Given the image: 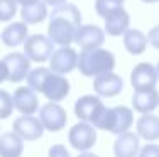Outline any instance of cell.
<instances>
[{
  "label": "cell",
  "instance_id": "36",
  "mask_svg": "<svg viewBox=\"0 0 159 157\" xmlns=\"http://www.w3.org/2000/svg\"><path fill=\"white\" fill-rule=\"evenodd\" d=\"M156 2H159V0H156Z\"/></svg>",
  "mask_w": 159,
  "mask_h": 157
},
{
  "label": "cell",
  "instance_id": "4",
  "mask_svg": "<svg viewBox=\"0 0 159 157\" xmlns=\"http://www.w3.org/2000/svg\"><path fill=\"white\" fill-rule=\"evenodd\" d=\"M134 123V111L129 107H113V108H107L100 111V115L93 120L92 125L97 130H107L110 133L120 135L124 132H129V129Z\"/></svg>",
  "mask_w": 159,
  "mask_h": 157
},
{
  "label": "cell",
  "instance_id": "12",
  "mask_svg": "<svg viewBox=\"0 0 159 157\" xmlns=\"http://www.w3.org/2000/svg\"><path fill=\"white\" fill-rule=\"evenodd\" d=\"M93 89L98 96H103V98H113V96L120 95L124 89V80L112 73H105V74H100L93 80Z\"/></svg>",
  "mask_w": 159,
  "mask_h": 157
},
{
  "label": "cell",
  "instance_id": "19",
  "mask_svg": "<svg viewBox=\"0 0 159 157\" xmlns=\"http://www.w3.org/2000/svg\"><path fill=\"white\" fill-rule=\"evenodd\" d=\"M29 37V27L24 22H12L9 24L3 32L0 34V41L5 44L7 47H17L24 44Z\"/></svg>",
  "mask_w": 159,
  "mask_h": 157
},
{
  "label": "cell",
  "instance_id": "18",
  "mask_svg": "<svg viewBox=\"0 0 159 157\" xmlns=\"http://www.w3.org/2000/svg\"><path fill=\"white\" fill-rule=\"evenodd\" d=\"M141 150L139 135L134 132H124L117 135V140L113 142V154L115 157H137Z\"/></svg>",
  "mask_w": 159,
  "mask_h": 157
},
{
  "label": "cell",
  "instance_id": "17",
  "mask_svg": "<svg viewBox=\"0 0 159 157\" xmlns=\"http://www.w3.org/2000/svg\"><path fill=\"white\" fill-rule=\"evenodd\" d=\"M130 29V15L124 7L117 9L115 12H112L110 15L105 19V34L117 37V36H124L125 32Z\"/></svg>",
  "mask_w": 159,
  "mask_h": 157
},
{
  "label": "cell",
  "instance_id": "10",
  "mask_svg": "<svg viewBox=\"0 0 159 157\" xmlns=\"http://www.w3.org/2000/svg\"><path fill=\"white\" fill-rule=\"evenodd\" d=\"M12 129H14V132L25 142L37 140V139H41L43 133H44L43 123H41V120L37 117H34V115H20L19 118L14 120Z\"/></svg>",
  "mask_w": 159,
  "mask_h": 157
},
{
  "label": "cell",
  "instance_id": "6",
  "mask_svg": "<svg viewBox=\"0 0 159 157\" xmlns=\"http://www.w3.org/2000/svg\"><path fill=\"white\" fill-rule=\"evenodd\" d=\"M71 147L80 152H88L97 144V129L88 122H78L68 132Z\"/></svg>",
  "mask_w": 159,
  "mask_h": 157
},
{
  "label": "cell",
  "instance_id": "31",
  "mask_svg": "<svg viewBox=\"0 0 159 157\" xmlns=\"http://www.w3.org/2000/svg\"><path fill=\"white\" fill-rule=\"evenodd\" d=\"M43 2L54 9V7H59V5H63V3H68V0H43Z\"/></svg>",
  "mask_w": 159,
  "mask_h": 157
},
{
  "label": "cell",
  "instance_id": "34",
  "mask_svg": "<svg viewBox=\"0 0 159 157\" xmlns=\"http://www.w3.org/2000/svg\"><path fill=\"white\" fill-rule=\"evenodd\" d=\"M142 2H144V3H154L156 0H142Z\"/></svg>",
  "mask_w": 159,
  "mask_h": 157
},
{
  "label": "cell",
  "instance_id": "27",
  "mask_svg": "<svg viewBox=\"0 0 159 157\" xmlns=\"http://www.w3.org/2000/svg\"><path fill=\"white\" fill-rule=\"evenodd\" d=\"M48 157H71V154L68 152V149L61 144H54L49 147Z\"/></svg>",
  "mask_w": 159,
  "mask_h": 157
},
{
  "label": "cell",
  "instance_id": "20",
  "mask_svg": "<svg viewBox=\"0 0 159 157\" xmlns=\"http://www.w3.org/2000/svg\"><path fill=\"white\" fill-rule=\"evenodd\" d=\"M22 152H24V140L14 130L0 135V157H20Z\"/></svg>",
  "mask_w": 159,
  "mask_h": 157
},
{
  "label": "cell",
  "instance_id": "25",
  "mask_svg": "<svg viewBox=\"0 0 159 157\" xmlns=\"http://www.w3.org/2000/svg\"><path fill=\"white\" fill-rule=\"evenodd\" d=\"M14 98L9 91L0 89V120H5L12 115L14 111Z\"/></svg>",
  "mask_w": 159,
  "mask_h": 157
},
{
  "label": "cell",
  "instance_id": "26",
  "mask_svg": "<svg viewBox=\"0 0 159 157\" xmlns=\"http://www.w3.org/2000/svg\"><path fill=\"white\" fill-rule=\"evenodd\" d=\"M17 14L16 0H0V22H9Z\"/></svg>",
  "mask_w": 159,
  "mask_h": 157
},
{
  "label": "cell",
  "instance_id": "23",
  "mask_svg": "<svg viewBox=\"0 0 159 157\" xmlns=\"http://www.w3.org/2000/svg\"><path fill=\"white\" fill-rule=\"evenodd\" d=\"M49 15L48 14V5L39 0L36 3H31V5H25L20 7V17L22 22L27 25H34V24H41L43 20H46V17Z\"/></svg>",
  "mask_w": 159,
  "mask_h": 157
},
{
  "label": "cell",
  "instance_id": "11",
  "mask_svg": "<svg viewBox=\"0 0 159 157\" xmlns=\"http://www.w3.org/2000/svg\"><path fill=\"white\" fill-rule=\"evenodd\" d=\"M105 31L102 27H98L95 24H86L80 25L76 36H75V42L81 47V51L85 49H97L102 47V44L105 42Z\"/></svg>",
  "mask_w": 159,
  "mask_h": 157
},
{
  "label": "cell",
  "instance_id": "15",
  "mask_svg": "<svg viewBox=\"0 0 159 157\" xmlns=\"http://www.w3.org/2000/svg\"><path fill=\"white\" fill-rule=\"evenodd\" d=\"M14 107L22 115H34L39 110V100L31 86H20L14 91Z\"/></svg>",
  "mask_w": 159,
  "mask_h": 157
},
{
  "label": "cell",
  "instance_id": "33",
  "mask_svg": "<svg viewBox=\"0 0 159 157\" xmlns=\"http://www.w3.org/2000/svg\"><path fill=\"white\" fill-rule=\"evenodd\" d=\"M76 157H98L97 154H92V152H81L80 155H76Z\"/></svg>",
  "mask_w": 159,
  "mask_h": 157
},
{
  "label": "cell",
  "instance_id": "22",
  "mask_svg": "<svg viewBox=\"0 0 159 157\" xmlns=\"http://www.w3.org/2000/svg\"><path fill=\"white\" fill-rule=\"evenodd\" d=\"M147 36L139 29H129L124 34V47L127 49V52H130L132 56H139L147 49Z\"/></svg>",
  "mask_w": 159,
  "mask_h": 157
},
{
  "label": "cell",
  "instance_id": "3",
  "mask_svg": "<svg viewBox=\"0 0 159 157\" xmlns=\"http://www.w3.org/2000/svg\"><path fill=\"white\" fill-rule=\"evenodd\" d=\"M80 73L88 78H97L100 74L112 73L115 68V56L108 49L97 47V49H85L78 54Z\"/></svg>",
  "mask_w": 159,
  "mask_h": 157
},
{
  "label": "cell",
  "instance_id": "9",
  "mask_svg": "<svg viewBox=\"0 0 159 157\" xmlns=\"http://www.w3.org/2000/svg\"><path fill=\"white\" fill-rule=\"evenodd\" d=\"M3 63L7 66V81L10 83H20L27 78L31 71V61L24 52H10L3 58Z\"/></svg>",
  "mask_w": 159,
  "mask_h": 157
},
{
  "label": "cell",
  "instance_id": "24",
  "mask_svg": "<svg viewBox=\"0 0 159 157\" xmlns=\"http://www.w3.org/2000/svg\"><path fill=\"white\" fill-rule=\"evenodd\" d=\"M120 7H124V0H97L95 2V12L105 20L112 12H115Z\"/></svg>",
  "mask_w": 159,
  "mask_h": 157
},
{
  "label": "cell",
  "instance_id": "28",
  "mask_svg": "<svg viewBox=\"0 0 159 157\" xmlns=\"http://www.w3.org/2000/svg\"><path fill=\"white\" fill-rule=\"evenodd\" d=\"M137 157H159V145L157 144H147L139 150Z\"/></svg>",
  "mask_w": 159,
  "mask_h": 157
},
{
  "label": "cell",
  "instance_id": "16",
  "mask_svg": "<svg viewBox=\"0 0 159 157\" xmlns=\"http://www.w3.org/2000/svg\"><path fill=\"white\" fill-rule=\"evenodd\" d=\"M159 107V93L156 88L149 89H135L132 95V108L141 115L152 113Z\"/></svg>",
  "mask_w": 159,
  "mask_h": 157
},
{
  "label": "cell",
  "instance_id": "13",
  "mask_svg": "<svg viewBox=\"0 0 159 157\" xmlns=\"http://www.w3.org/2000/svg\"><path fill=\"white\" fill-rule=\"evenodd\" d=\"M159 76L156 66H152L151 63H139L130 73V83L134 89H149L156 88Z\"/></svg>",
  "mask_w": 159,
  "mask_h": 157
},
{
  "label": "cell",
  "instance_id": "14",
  "mask_svg": "<svg viewBox=\"0 0 159 157\" xmlns=\"http://www.w3.org/2000/svg\"><path fill=\"white\" fill-rule=\"evenodd\" d=\"M105 108V105L102 103L100 96H93V95H85L81 98L76 100L75 103V115L80 118L81 122H88L93 123V120L100 115V111Z\"/></svg>",
  "mask_w": 159,
  "mask_h": 157
},
{
  "label": "cell",
  "instance_id": "5",
  "mask_svg": "<svg viewBox=\"0 0 159 157\" xmlns=\"http://www.w3.org/2000/svg\"><path fill=\"white\" fill-rule=\"evenodd\" d=\"M52 52H54V42L44 34H32L24 42V54L29 58V61L46 63Z\"/></svg>",
  "mask_w": 159,
  "mask_h": 157
},
{
  "label": "cell",
  "instance_id": "7",
  "mask_svg": "<svg viewBox=\"0 0 159 157\" xmlns=\"http://www.w3.org/2000/svg\"><path fill=\"white\" fill-rule=\"evenodd\" d=\"M39 120L43 123L44 130L59 132V130H63L66 127L68 115H66V110L59 103L48 102L46 105H43L39 108Z\"/></svg>",
  "mask_w": 159,
  "mask_h": 157
},
{
  "label": "cell",
  "instance_id": "21",
  "mask_svg": "<svg viewBox=\"0 0 159 157\" xmlns=\"http://www.w3.org/2000/svg\"><path fill=\"white\" fill-rule=\"evenodd\" d=\"M137 135L147 142H154L159 139V117L152 113L142 115L137 120Z\"/></svg>",
  "mask_w": 159,
  "mask_h": 157
},
{
  "label": "cell",
  "instance_id": "30",
  "mask_svg": "<svg viewBox=\"0 0 159 157\" xmlns=\"http://www.w3.org/2000/svg\"><path fill=\"white\" fill-rule=\"evenodd\" d=\"M7 76H9V73H7V66H5V63H3V59H0V83L7 81Z\"/></svg>",
  "mask_w": 159,
  "mask_h": 157
},
{
  "label": "cell",
  "instance_id": "8",
  "mask_svg": "<svg viewBox=\"0 0 159 157\" xmlns=\"http://www.w3.org/2000/svg\"><path fill=\"white\" fill-rule=\"evenodd\" d=\"M78 66V52L70 46L54 49L49 58V69L56 74H68Z\"/></svg>",
  "mask_w": 159,
  "mask_h": 157
},
{
  "label": "cell",
  "instance_id": "2",
  "mask_svg": "<svg viewBox=\"0 0 159 157\" xmlns=\"http://www.w3.org/2000/svg\"><path fill=\"white\" fill-rule=\"evenodd\" d=\"M25 80L34 91L43 93L52 103L63 102L70 95V81L66 80V76L52 73L49 68L39 66L36 69H31Z\"/></svg>",
  "mask_w": 159,
  "mask_h": 157
},
{
  "label": "cell",
  "instance_id": "35",
  "mask_svg": "<svg viewBox=\"0 0 159 157\" xmlns=\"http://www.w3.org/2000/svg\"><path fill=\"white\" fill-rule=\"evenodd\" d=\"M156 71H157V76H159V61H157V64H156Z\"/></svg>",
  "mask_w": 159,
  "mask_h": 157
},
{
  "label": "cell",
  "instance_id": "32",
  "mask_svg": "<svg viewBox=\"0 0 159 157\" xmlns=\"http://www.w3.org/2000/svg\"><path fill=\"white\" fill-rule=\"evenodd\" d=\"M17 2V5H20V7H25V5H31V3H36V2H39V0H16Z\"/></svg>",
  "mask_w": 159,
  "mask_h": 157
},
{
  "label": "cell",
  "instance_id": "1",
  "mask_svg": "<svg viewBox=\"0 0 159 157\" xmlns=\"http://www.w3.org/2000/svg\"><path fill=\"white\" fill-rule=\"evenodd\" d=\"M48 24V37L58 46H70L75 42L78 27L81 25V12L75 3H63L54 7L49 14Z\"/></svg>",
  "mask_w": 159,
  "mask_h": 157
},
{
  "label": "cell",
  "instance_id": "29",
  "mask_svg": "<svg viewBox=\"0 0 159 157\" xmlns=\"http://www.w3.org/2000/svg\"><path fill=\"white\" fill-rule=\"evenodd\" d=\"M147 41H149V44L154 47V49L159 51V25H156V27H152L149 31V34H147Z\"/></svg>",
  "mask_w": 159,
  "mask_h": 157
}]
</instances>
